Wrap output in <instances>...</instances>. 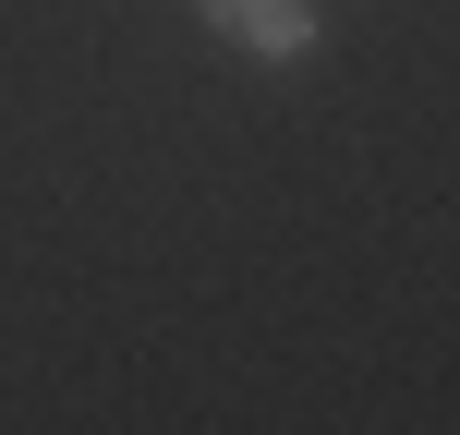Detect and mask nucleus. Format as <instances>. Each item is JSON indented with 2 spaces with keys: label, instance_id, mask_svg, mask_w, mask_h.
Returning a JSON list of instances; mask_svg holds the SVG:
<instances>
[{
  "label": "nucleus",
  "instance_id": "f257e3e1",
  "mask_svg": "<svg viewBox=\"0 0 460 435\" xmlns=\"http://www.w3.org/2000/svg\"><path fill=\"white\" fill-rule=\"evenodd\" d=\"M207 24H218V37H243L254 61H291V48L315 37V13H303V0H207Z\"/></svg>",
  "mask_w": 460,
  "mask_h": 435
}]
</instances>
